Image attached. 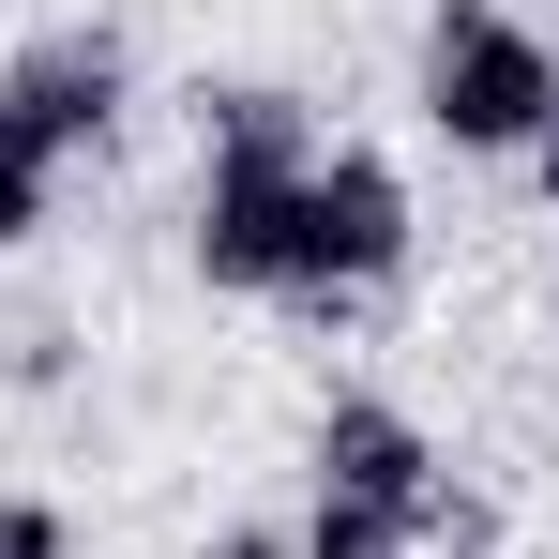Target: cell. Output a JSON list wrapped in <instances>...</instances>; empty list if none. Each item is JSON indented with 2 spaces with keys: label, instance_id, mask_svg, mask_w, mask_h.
I'll list each match as a JSON object with an SVG mask.
<instances>
[{
  "label": "cell",
  "instance_id": "6da1fadb",
  "mask_svg": "<svg viewBox=\"0 0 559 559\" xmlns=\"http://www.w3.org/2000/svg\"><path fill=\"white\" fill-rule=\"evenodd\" d=\"M559 106V46L514 15V0H439L424 15V136L454 152H530Z\"/></svg>",
  "mask_w": 559,
  "mask_h": 559
},
{
  "label": "cell",
  "instance_id": "7a4b0ae2",
  "mask_svg": "<svg viewBox=\"0 0 559 559\" xmlns=\"http://www.w3.org/2000/svg\"><path fill=\"white\" fill-rule=\"evenodd\" d=\"M408 242H424L408 167L333 136V152L302 167V212H287V302H302V318H348V302H378V287L408 273Z\"/></svg>",
  "mask_w": 559,
  "mask_h": 559
},
{
  "label": "cell",
  "instance_id": "3957f363",
  "mask_svg": "<svg viewBox=\"0 0 559 559\" xmlns=\"http://www.w3.org/2000/svg\"><path fill=\"white\" fill-rule=\"evenodd\" d=\"M121 106H136V61H121V31H31L15 61H0V152H31L46 182L121 136Z\"/></svg>",
  "mask_w": 559,
  "mask_h": 559
},
{
  "label": "cell",
  "instance_id": "277c9868",
  "mask_svg": "<svg viewBox=\"0 0 559 559\" xmlns=\"http://www.w3.org/2000/svg\"><path fill=\"white\" fill-rule=\"evenodd\" d=\"M302 167H318V152H212V167H197L182 258L227 287V302H287V212H302Z\"/></svg>",
  "mask_w": 559,
  "mask_h": 559
},
{
  "label": "cell",
  "instance_id": "5b68a950",
  "mask_svg": "<svg viewBox=\"0 0 559 559\" xmlns=\"http://www.w3.org/2000/svg\"><path fill=\"white\" fill-rule=\"evenodd\" d=\"M302 468H318L302 499H364V514H393V530H424V499H439V468H454V454H439V439H424L393 393H333Z\"/></svg>",
  "mask_w": 559,
  "mask_h": 559
},
{
  "label": "cell",
  "instance_id": "8992f818",
  "mask_svg": "<svg viewBox=\"0 0 559 559\" xmlns=\"http://www.w3.org/2000/svg\"><path fill=\"white\" fill-rule=\"evenodd\" d=\"M287 559H408V530H393V514H364V499H302Z\"/></svg>",
  "mask_w": 559,
  "mask_h": 559
},
{
  "label": "cell",
  "instance_id": "52a82bcc",
  "mask_svg": "<svg viewBox=\"0 0 559 559\" xmlns=\"http://www.w3.org/2000/svg\"><path fill=\"white\" fill-rule=\"evenodd\" d=\"M61 378H76V333H61L46 302H31V318H0V393H61Z\"/></svg>",
  "mask_w": 559,
  "mask_h": 559
},
{
  "label": "cell",
  "instance_id": "ba28073f",
  "mask_svg": "<svg viewBox=\"0 0 559 559\" xmlns=\"http://www.w3.org/2000/svg\"><path fill=\"white\" fill-rule=\"evenodd\" d=\"M408 545H454V559H499V499L468 484V468H439V499H424V530Z\"/></svg>",
  "mask_w": 559,
  "mask_h": 559
},
{
  "label": "cell",
  "instance_id": "9c48e42d",
  "mask_svg": "<svg viewBox=\"0 0 559 559\" xmlns=\"http://www.w3.org/2000/svg\"><path fill=\"white\" fill-rule=\"evenodd\" d=\"M46 167H31V152H0V258H15V242H46Z\"/></svg>",
  "mask_w": 559,
  "mask_h": 559
},
{
  "label": "cell",
  "instance_id": "30bf717a",
  "mask_svg": "<svg viewBox=\"0 0 559 559\" xmlns=\"http://www.w3.org/2000/svg\"><path fill=\"white\" fill-rule=\"evenodd\" d=\"M0 559H76V514L61 499H0Z\"/></svg>",
  "mask_w": 559,
  "mask_h": 559
},
{
  "label": "cell",
  "instance_id": "8fae6325",
  "mask_svg": "<svg viewBox=\"0 0 559 559\" xmlns=\"http://www.w3.org/2000/svg\"><path fill=\"white\" fill-rule=\"evenodd\" d=\"M197 559H287V530H258V514H242V530H212Z\"/></svg>",
  "mask_w": 559,
  "mask_h": 559
},
{
  "label": "cell",
  "instance_id": "7c38bea8",
  "mask_svg": "<svg viewBox=\"0 0 559 559\" xmlns=\"http://www.w3.org/2000/svg\"><path fill=\"white\" fill-rule=\"evenodd\" d=\"M514 167H530V197H545V212H559V106H545V136H530Z\"/></svg>",
  "mask_w": 559,
  "mask_h": 559
},
{
  "label": "cell",
  "instance_id": "4fadbf2b",
  "mask_svg": "<svg viewBox=\"0 0 559 559\" xmlns=\"http://www.w3.org/2000/svg\"><path fill=\"white\" fill-rule=\"evenodd\" d=\"M545 333H559V287H545Z\"/></svg>",
  "mask_w": 559,
  "mask_h": 559
}]
</instances>
